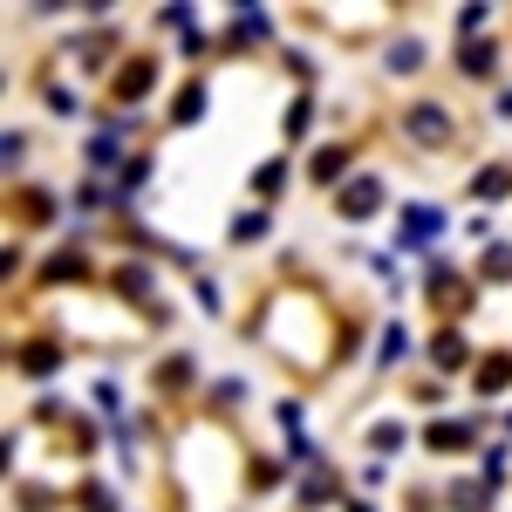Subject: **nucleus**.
<instances>
[{
	"label": "nucleus",
	"instance_id": "obj_1",
	"mask_svg": "<svg viewBox=\"0 0 512 512\" xmlns=\"http://www.w3.org/2000/svg\"><path fill=\"white\" fill-rule=\"evenodd\" d=\"M410 137H417V144H437V137H444V117H437V110H417V117H410Z\"/></svg>",
	"mask_w": 512,
	"mask_h": 512
},
{
	"label": "nucleus",
	"instance_id": "obj_2",
	"mask_svg": "<svg viewBox=\"0 0 512 512\" xmlns=\"http://www.w3.org/2000/svg\"><path fill=\"white\" fill-rule=\"evenodd\" d=\"M403 226H410V233H403V239H410V246H424V239L437 233V212H424V205H417V212H410Z\"/></svg>",
	"mask_w": 512,
	"mask_h": 512
},
{
	"label": "nucleus",
	"instance_id": "obj_3",
	"mask_svg": "<svg viewBox=\"0 0 512 512\" xmlns=\"http://www.w3.org/2000/svg\"><path fill=\"white\" fill-rule=\"evenodd\" d=\"M376 198H383V185H369V178H362V185H355V192L342 198V212H355V219H362V212H369Z\"/></svg>",
	"mask_w": 512,
	"mask_h": 512
},
{
	"label": "nucleus",
	"instance_id": "obj_4",
	"mask_svg": "<svg viewBox=\"0 0 512 512\" xmlns=\"http://www.w3.org/2000/svg\"><path fill=\"white\" fill-rule=\"evenodd\" d=\"M437 362H465V342L458 335H437Z\"/></svg>",
	"mask_w": 512,
	"mask_h": 512
}]
</instances>
